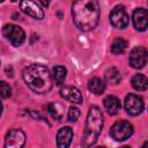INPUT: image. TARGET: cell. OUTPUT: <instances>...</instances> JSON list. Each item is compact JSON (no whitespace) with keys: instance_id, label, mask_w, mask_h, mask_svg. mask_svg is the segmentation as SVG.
I'll list each match as a JSON object with an SVG mask.
<instances>
[{"instance_id":"3957f363","label":"cell","mask_w":148,"mask_h":148,"mask_svg":"<svg viewBox=\"0 0 148 148\" xmlns=\"http://www.w3.org/2000/svg\"><path fill=\"white\" fill-rule=\"evenodd\" d=\"M103 128V114L99 108L91 106L88 111L87 116V123H86V130L82 138V146L83 147H90L96 143L101 132Z\"/></svg>"},{"instance_id":"7c38bea8","label":"cell","mask_w":148,"mask_h":148,"mask_svg":"<svg viewBox=\"0 0 148 148\" xmlns=\"http://www.w3.org/2000/svg\"><path fill=\"white\" fill-rule=\"evenodd\" d=\"M60 95L62 98H65L66 101L71 102V103H74V104H81L82 101H83V97H82V94L81 91L73 87V86H65L60 89Z\"/></svg>"},{"instance_id":"7402d4cb","label":"cell","mask_w":148,"mask_h":148,"mask_svg":"<svg viewBox=\"0 0 148 148\" xmlns=\"http://www.w3.org/2000/svg\"><path fill=\"white\" fill-rule=\"evenodd\" d=\"M12 95V88L9 87V84H7L5 81L1 82V97L2 98H7Z\"/></svg>"},{"instance_id":"603a6c76","label":"cell","mask_w":148,"mask_h":148,"mask_svg":"<svg viewBox=\"0 0 148 148\" xmlns=\"http://www.w3.org/2000/svg\"><path fill=\"white\" fill-rule=\"evenodd\" d=\"M44 7H49V5H50V0H38Z\"/></svg>"},{"instance_id":"d6986e66","label":"cell","mask_w":148,"mask_h":148,"mask_svg":"<svg viewBox=\"0 0 148 148\" xmlns=\"http://www.w3.org/2000/svg\"><path fill=\"white\" fill-rule=\"evenodd\" d=\"M105 77H106V81L108 82H111L112 84H118L120 82V73L118 72L117 68L112 67L110 68L106 73H105Z\"/></svg>"},{"instance_id":"4fadbf2b","label":"cell","mask_w":148,"mask_h":148,"mask_svg":"<svg viewBox=\"0 0 148 148\" xmlns=\"http://www.w3.org/2000/svg\"><path fill=\"white\" fill-rule=\"evenodd\" d=\"M73 139V130L68 126L61 127L57 134V145L60 148H66L71 145Z\"/></svg>"},{"instance_id":"ba28073f","label":"cell","mask_w":148,"mask_h":148,"mask_svg":"<svg viewBox=\"0 0 148 148\" xmlns=\"http://www.w3.org/2000/svg\"><path fill=\"white\" fill-rule=\"evenodd\" d=\"M125 110L131 116H138L143 110V101L141 97L134 94H128L124 101Z\"/></svg>"},{"instance_id":"44dd1931","label":"cell","mask_w":148,"mask_h":148,"mask_svg":"<svg viewBox=\"0 0 148 148\" xmlns=\"http://www.w3.org/2000/svg\"><path fill=\"white\" fill-rule=\"evenodd\" d=\"M57 104H49V106H47V109H49V112H50V114L52 116V118L53 119H56V120H58V121H60L61 120V114L59 113V111L57 110Z\"/></svg>"},{"instance_id":"9a60e30c","label":"cell","mask_w":148,"mask_h":148,"mask_svg":"<svg viewBox=\"0 0 148 148\" xmlns=\"http://www.w3.org/2000/svg\"><path fill=\"white\" fill-rule=\"evenodd\" d=\"M88 88L91 92L96 95H101L105 90V82L99 77H92L88 82Z\"/></svg>"},{"instance_id":"5b68a950","label":"cell","mask_w":148,"mask_h":148,"mask_svg":"<svg viewBox=\"0 0 148 148\" xmlns=\"http://www.w3.org/2000/svg\"><path fill=\"white\" fill-rule=\"evenodd\" d=\"M2 32H3V36L14 46L21 45L25 39V34H24L23 29L15 24H6L2 29Z\"/></svg>"},{"instance_id":"8992f818","label":"cell","mask_w":148,"mask_h":148,"mask_svg":"<svg viewBox=\"0 0 148 148\" xmlns=\"http://www.w3.org/2000/svg\"><path fill=\"white\" fill-rule=\"evenodd\" d=\"M110 22L114 28L124 29L130 22V17L124 8V6H116L110 13Z\"/></svg>"},{"instance_id":"d4e9b609","label":"cell","mask_w":148,"mask_h":148,"mask_svg":"<svg viewBox=\"0 0 148 148\" xmlns=\"http://www.w3.org/2000/svg\"><path fill=\"white\" fill-rule=\"evenodd\" d=\"M12 1H16V0H12Z\"/></svg>"},{"instance_id":"cb8c5ba5","label":"cell","mask_w":148,"mask_h":148,"mask_svg":"<svg viewBox=\"0 0 148 148\" xmlns=\"http://www.w3.org/2000/svg\"><path fill=\"white\" fill-rule=\"evenodd\" d=\"M142 147H148V141H147V142H145V143H143V146H142Z\"/></svg>"},{"instance_id":"277c9868","label":"cell","mask_w":148,"mask_h":148,"mask_svg":"<svg viewBox=\"0 0 148 148\" xmlns=\"http://www.w3.org/2000/svg\"><path fill=\"white\" fill-rule=\"evenodd\" d=\"M110 134L116 141L127 140L133 134V126H132V124H130L128 121H125V120L118 121L111 127Z\"/></svg>"},{"instance_id":"ac0fdd59","label":"cell","mask_w":148,"mask_h":148,"mask_svg":"<svg viewBox=\"0 0 148 148\" xmlns=\"http://www.w3.org/2000/svg\"><path fill=\"white\" fill-rule=\"evenodd\" d=\"M52 77L56 84L60 86L66 79V68L62 66H56L52 69Z\"/></svg>"},{"instance_id":"5bb4252c","label":"cell","mask_w":148,"mask_h":148,"mask_svg":"<svg viewBox=\"0 0 148 148\" xmlns=\"http://www.w3.org/2000/svg\"><path fill=\"white\" fill-rule=\"evenodd\" d=\"M103 103H104V108L106 109V111L110 114H117L118 111L120 110V101L113 95L106 96L104 98Z\"/></svg>"},{"instance_id":"ffe728a7","label":"cell","mask_w":148,"mask_h":148,"mask_svg":"<svg viewBox=\"0 0 148 148\" xmlns=\"http://www.w3.org/2000/svg\"><path fill=\"white\" fill-rule=\"evenodd\" d=\"M68 120L69 121H76L77 118L80 117V110L76 106H71L68 110Z\"/></svg>"},{"instance_id":"8fae6325","label":"cell","mask_w":148,"mask_h":148,"mask_svg":"<svg viewBox=\"0 0 148 148\" xmlns=\"http://www.w3.org/2000/svg\"><path fill=\"white\" fill-rule=\"evenodd\" d=\"M133 25L139 31H145L148 28V10L143 8H136L132 15Z\"/></svg>"},{"instance_id":"6da1fadb","label":"cell","mask_w":148,"mask_h":148,"mask_svg":"<svg viewBox=\"0 0 148 148\" xmlns=\"http://www.w3.org/2000/svg\"><path fill=\"white\" fill-rule=\"evenodd\" d=\"M99 14L97 0H75L72 6L73 21L81 31L92 30L98 23Z\"/></svg>"},{"instance_id":"484cf974","label":"cell","mask_w":148,"mask_h":148,"mask_svg":"<svg viewBox=\"0 0 148 148\" xmlns=\"http://www.w3.org/2000/svg\"><path fill=\"white\" fill-rule=\"evenodd\" d=\"M1 1H5V0H1Z\"/></svg>"},{"instance_id":"7a4b0ae2","label":"cell","mask_w":148,"mask_h":148,"mask_svg":"<svg viewBox=\"0 0 148 148\" xmlns=\"http://www.w3.org/2000/svg\"><path fill=\"white\" fill-rule=\"evenodd\" d=\"M22 76L27 86L37 94L49 92L53 84L52 74H50L49 69L40 64H32L25 67Z\"/></svg>"},{"instance_id":"2e32d148","label":"cell","mask_w":148,"mask_h":148,"mask_svg":"<svg viewBox=\"0 0 148 148\" xmlns=\"http://www.w3.org/2000/svg\"><path fill=\"white\" fill-rule=\"evenodd\" d=\"M132 86L138 91H143L148 88V79L143 74H135L132 77Z\"/></svg>"},{"instance_id":"e0dca14e","label":"cell","mask_w":148,"mask_h":148,"mask_svg":"<svg viewBox=\"0 0 148 148\" xmlns=\"http://www.w3.org/2000/svg\"><path fill=\"white\" fill-rule=\"evenodd\" d=\"M127 46V43L125 39H123L121 37H117L113 39L112 44H111V52L113 54H121L125 52Z\"/></svg>"},{"instance_id":"52a82bcc","label":"cell","mask_w":148,"mask_h":148,"mask_svg":"<svg viewBox=\"0 0 148 148\" xmlns=\"http://www.w3.org/2000/svg\"><path fill=\"white\" fill-rule=\"evenodd\" d=\"M128 61H130V65L133 68H135V69L142 68L148 61V52H147V50L145 47H142V46L134 47L130 53Z\"/></svg>"},{"instance_id":"30bf717a","label":"cell","mask_w":148,"mask_h":148,"mask_svg":"<svg viewBox=\"0 0 148 148\" xmlns=\"http://www.w3.org/2000/svg\"><path fill=\"white\" fill-rule=\"evenodd\" d=\"M20 8L24 14H27V15L34 17V18L40 20V18L44 17L43 9L34 0H21L20 1Z\"/></svg>"},{"instance_id":"9c48e42d","label":"cell","mask_w":148,"mask_h":148,"mask_svg":"<svg viewBox=\"0 0 148 148\" xmlns=\"http://www.w3.org/2000/svg\"><path fill=\"white\" fill-rule=\"evenodd\" d=\"M25 142V134L21 130H10L5 139L6 148H21Z\"/></svg>"}]
</instances>
